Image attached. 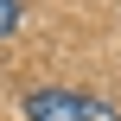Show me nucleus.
<instances>
[{
  "label": "nucleus",
  "mask_w": 121,
  "mask_h": 121,
  "mask_svg": "<svg viewBox=\"0 0 121 121\" xmlns=\"http://www.w3.org/2000/svg\"><path fill=\"white\" fill-rule=\"evenodd\" d=\"M19 32V0H0V38Z\"/></svg>",
  "instance_id": "2"
},
{
  "label": "nucleus",
  "mask_w": 121,
  "mask_h": 121,
  "mask_svg": "<svg viewBox=\"0 0 121 121\" xmlns=\"http://www.w3.org/2000/svg\"><path fill=\"white\" fill-rule=\"evenodd\" d=\"M26 121H96V102L70 96V89H32L26 96Z\"/></svg>",
  "instance_id": "1"
}]
</instances>
